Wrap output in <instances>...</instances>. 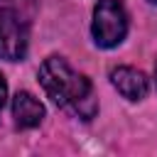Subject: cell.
Returning <instances> with one entry per match:
<instances>
[{"mask_svg": "<svg viewBox=\"0 0 157 157\" xmlns=\"http://www.w3.org/2000/svg\"><path fill=\"white\" fill-rule=\"evenodd\" d=\"M150 2H155V5H157V0H150Z\"/></svg>", "mask_w": 157, "mask_h": 157, "instance_id": "8", "label": "cell"}, {"mask_svg": "<svg viewBox=\"0 0 157 157\" xmlns=\"http://www.w3.org/2000/svg\"><path fill=\"white\" fill-rule=\"evenodd\" d=\"M29 44V20L17 7H0V56L20 61Z\"/></svg>", "mask_w": 157, "mask_h": 157, "instance_id": "3", "label": "cell"}, {"mask_svg": "<svg viewBox=\"0 0 157 157\" xmlns=\"http://www.w3.org/2000/svg\"><path fill=\"white\" fill-rule=\"evenodd\" d=\"M110 81L113 86L118 88V93H123L128 101H140L147 96V76L137 69H130V66H118L110 71Z\"/></svg>", "mask_w": 157, "mask_h": 157, "instance_id": "4", "label": "cell"}, {"mask_svg": "<svg viewBox=\"0 0 157 157\" xmlns=\"http://www.w3.org/2000/svg\"><path fill=\"white\" fill-rule=\"evenodd\" d=\"M12 118H15V125L27 130V128H37L44 118V105L27 91H20L15 98H12Z\"/></svg>", "mask_w": 157, "mask_h": 157, "instance_id": "5", "label": "cell"}, {"mask_svg": "<svg viewBox=\"0 0 157 157\" xmlns=\"http://www.w3.org/2000/svg\"><path fill=\"white\" fill-rule=\"evenodd\" d=\"M93 39L98 47H118L128 32V12L120 0H98L93 10Z\"/></svg>", "mask_w": 157, "mask_h": 157, "instance_id": "2", "label": "cell"}, {"mask_svg": "<svg viewBox=\"0 0 157 157\" xmlns=\"http://www.w3.org/2000/svg\"><path fill=\"white\" fill-rule=\"evenodd\" d=\"M155 76H157V66H155Z\"/></svg>", "mask_w": 157, "mask_h": 157, "instance_id": "7", "label": "cell"}, {"mask_svg": "<svg viewBox=\"0 0 157 157\" xmlns=\"http://www.w3.org/2000/svg\"><path fill=\"white\" fill-rule=\"evenodd\" d=\"M5 98H7V83L0 74V113H2V105H5Z\"/></svg>", "mask_w": 157, "mask_h": 157, "instance_id": "6", "label": "cell"}, {"mask_svg": "<svg viewBox=\"0 0 157 157\" xmlns=\"http://www.w3.org/2000/svg\"><path fill=\"white\" fill-rule=\"evenodd\" d=\"M39 83L47 91V96L66 113L81 120H91L96 115L98 103L91 81L83 74H78L66 59L61 56L44 59V64L39 66Z\"/></svg>", "mask_w": 157, "mask_h": 157, "instance_id": "1", "label": "cell"}]
</instances>
